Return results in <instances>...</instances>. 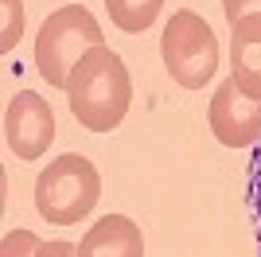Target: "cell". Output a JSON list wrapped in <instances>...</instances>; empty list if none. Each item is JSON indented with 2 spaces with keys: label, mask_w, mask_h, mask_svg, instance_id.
<instances>
[{
  "label": "cell",
  "mask_w": 261,
  "mask_h": 257,
  "mask_svg": "<svg viewBox=\"0 0 261 257\" xmlns=\"http://www.w3.org/2000/svg\"><path fill=\"white\" fill-rule=\"evenodd\" d=\"M66 101H70L74 121L90 133L117 128L133 106V82L121 55L109 51V47H94L74 66L70 86H66Z\"/></svg>",
  "instance_id": "6da1fadb"
},
{
  "label": "cell",
  "mask_w": 261,
  "mask_h": 257,
  "mask_svg": "<svg viewBox=\"0 0 261 257\" xmlns=\"http://www.w3.org/2000/svg\"><path fill=\"white\" fill-rule=\"evenodd\" d=\"M94 47H106V35H101L98 20L82 4H66V8L51 12L43 20V28H39V35H35V66H39L47 86L66 90L74 66Z\"/></svg>",
  "instance_id": "7a4b0ae2"
},
{
  "label": "cell",
  "mask_w": 261,
  "mask_h": 257,
  "mask_svg": "<svg viewBox=\"0 0 261 257\" xmlns=\"http://www.w3.org/2000/svg\"><path fill=\"white\" fill-rule=\"evenodd\" d=\"M98 199H101V175L78 152H66L59 160H51L35 179V211L55 226L82 222L98 207Z\"/></svg>",
  "instance_id": "3957f363"
},
{
  "label": "cell",
  "mask_w": 261,
  "mask_h": 257,
  "mask_svg": "<svg viewBox=\"0 0 261 257\" xmlns=\"http://www.w3.org/2000/svg\"><path fill=\"white\" fill-rule=\"evenodd\" d=\"M160 55L172 82H179L184 90H203L218 70V39L211 23L191 8L172 12L160 35Z\"/></svg>",
  "instance_id": "277c9868"
},
{
  "label": "cell",
  "mask_w": 261,
  "mask_h": 257,
  "mask_svg": "<svg viewBox=\"0 0 261 257\" xmlns=\"http://www.w3.org/2000/svg\"><path fill=\"white\" fill-rule=\"evenodd\" d=\"M4 140L16 152V160H39L55 140V113L47 97H39L35 90L12 97L4 113Z\"/></svg>",
  "instance_id": "5b68a950"
},
{
  "label": "cell",
  "mask_w": 261,
  "mask_h": 257,
  "mask_svg": "<svg viewBox=\"0 0 261 257\" xmlns=\"http://www.w3.org/2000/svg\"><path fill=\"white\" fill-rule=\"evenodd\" d=\"M211 133H215L226 148H246V144H257L261 140V97L242 94L238 82L226 78V82L215 90L207 109Z\"/></svg>",
  "instance_id": "8992f818"
},
{
  "label": "cell",
  "mask_w": 261,
  "mask_h": 257,
  "mask_svg": "<svg viewBox=\"0 0 261 257\" xmlns=\"http://www.w3.org/2000/svg\"><path fill=\"white\" fill-rule=\"evenodd\" d=\"M78 257H144V234L129 214H106L82 234Z\"/></svg>",
  "instance_id": "52a82bcc"
},
{
  "label": "cell",
  "mask_w": 261,
  "mask_h": 257,
  "mask_svg": "<svg viewBox=\"0 0 261 257\" xmlns=\"http://www.w3.org/2000/svg\"><path fill=\"white\" fill-rule=\"evenodd\" d=\"M230 78L242 94L261 97V12L230 28Z\"/></svg>",
  "instance_id": "ba28073f"
},
{
  "label": "cell",
  "mask_w": 261,
  "mask_h": 257,
  "mask_svg": "<svg viewBox=\"0 0 261 257\" xmlns=\"http://www.w3.org/2000/svg\"><path fill=\"white\" fill-rule=\"evenodd\" d=\"M160 8H164V0H106L109 20L117 23L125 35L148 32L156 23V16H160Z\"/></svg>",
  "instance_id": "9c48e42d"
},
{
  "label": "cell",
  "mask_w": 261,
  "mask_h": 257,
  "mask_svg": "<svg viewBox=\"0 0 261 257\" xmlns=\"http://www.w3.org/2000/svg\"><path fill=\"white\" fill-rule=\"evenodd\" d=\"M0 12H4V28H0V51L12 55L16 43L23 35V4L20 0H0Z\"/></svg>",
  "instance_id": "30bf717a"
},
{
  "label": "cell",
  "mask_w": 261,
  "mask_h": 257,
  "mask_svg": "<svg viewBox=\"0 0 261 257\" xmlns=\"http://www.w3.org/2000/svg\"><path fill=\"white\" fill-rule=\"evenodd\" d=\"M43 246L32 230H12L4 238V246H0V257H35V249Z\"/></svg>",
  "instance_id": "8fae6325"
},
{
  "label": "cell",
  "mask_w": 261,
  "mask_h": 257,
  "mask_svg": "<svg viewBox=\"0 0 261 257\" xmlns=\"http://www.w3.org/2000/svg\"><path fill=\"white\" fill-rule=\"evenodd\" d=\"M250 207H253V222H257V249H261V140H257L253 160H250Z\"/></svg>",
  "instance_id": "7c38bea8"
},
{
  "label": "cell",
  "mask_w": 261,
  "mask_h": 257,
  "mask_svg": "<svg viewBox=\"0 0 261 257\" xmlns=\"http://www.w3.org/2000/svg\"><path fill=\"white\" fill-rule=\"evenodd\" d=\"M257 12H261V0H222V16H226L230 28L246 16H257Z\"/></svg>",
  "instance_id": "4fadbf2b"
},
{
  "label": "cell",
  "mask_w": 261,
  "mask_h": 257,
  "mask_svg": "<svg viewBox=\"0 0 261 257\" xmlns=\"http://www.w3.org/2000/svg\"><path fill=\"white\" fill-rule=\"evenodd\" d=\"M35 257H78V246L74 242H43Z\"/></svg>",
  "instance_id": "5bb4252c"
}]
</instances>
